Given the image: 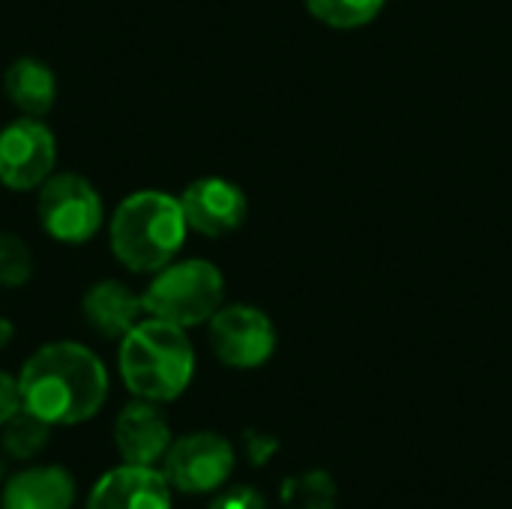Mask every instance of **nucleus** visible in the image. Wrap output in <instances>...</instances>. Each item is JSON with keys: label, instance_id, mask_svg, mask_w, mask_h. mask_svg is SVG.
Listing matches in <instances>:
<instances>
[{"label": "nucleus", "instance_id": "nucleus-10", "mask_svg": "<svg viewBox=\"0 0 512 509\" xmlns=\"http://www.w3.org/2000/svg\"><path fill=\"white\" fill-rule=\"evenodd\" d=\"M174 444L168 417L156 402L132 399L114 420V447L126 465L156 468Z\"/></svg>", "mask_w": 512, "mask_h": 509}, {"label": "nucleus", "instance_id": "nucleus-11", "mask_svg": "<svg viewBox=\"0 0 512 509\" xmlns=\"http://www.w3.org/2000/svg\"><path fill=\"white\" fill-rule=\"evenodd\" d=\"M84 509H171V483L159 468L123 462L99 477Z\"/></svg>", "mask_w": 512, "mask_h": 509}, {"label": "nucleus", "instance_id": "nucleus-20", "mask_svg": "<svg viewBox=\"0 0 512 509\" xmlns=\"http://www.w3.org/2000/svg\"><path fill=\"white\" fill-rule=\"evenodd\" d=\"M21 390H18V378H12L9 372L0 369V429L21 411Z\"/></svg>", "mask_w": 512, "mask_h": 509}, {"label": "nucleus", "instance_id": "nucleus-9", "mask_svg": "<svg viewBox=\"0 0 512 509\" xmlns=\"http://www.w3.org/2000/svg\"><path fill=\"white\" fill-rule=\"evenodd\" d=\"M177 198L189 231L201 237H228L237 228H243L249 216L246 192L225 177H198Z\"/></svg>", "mask_w": 512, "mask_h": 509}, {"label": "nucleus", "instance_id": "nucleus-21", "mask_svg": "<svg viewBox=\"0 0 512 509\" xmlns=\"http://www.w3.org/2000/svg\"><path fill=\"white\" fill-rule=\"evenodd\" d=\"M243 441H246V456H249L252 465H264V462H267L270 456H276V450H279L276 438L261 435V432H246Z\"/></svg>", "mask_w": 512, "mask_h": 509}, {"label": "nucleus", "instance_id": "nucleus-4", "mask_svg": "<svg viewBox=\"0 0 512 509\" xmlns=\"http://www.w3.org/2000/svg\"><path fill=\"white\" fill-rule=\"evenodd\" d=\"M141 300L147 318H159L189 330L207 324L225 303V276L207 258L171 261L168 267L153 273Z\"/></svg>", "mask_w": 512, "mask_h": 509}, {"label": "nucleus", "instance_id": "nucleus-12", "mask_svg": "<svg viewBox=\"0 0 512 509\" xmlns=\"http://www.w3.org/2000/svg\"><path fill=\"white\" fill-rule=\"evenodd\" d=\"M81 315L93 333L102 339H123L144 315V300L117 279H102L87 288L81 300Z\"/></svg>", "mask_w": 512, "mask_h": 509}, {"label": "nucleus", "instance_id": "nucleus-7", "mask_svg": "<svg viewBox=\"0 0 512 509\" xmlns=\"http://www.w3.org/2000/svg\"><path fill=\"white\" fill-rule=\"evenodd\" d=\"M234 471V447L216 432H192L177 438L165 459L162 474L171 489L183 495H210L225 486Z\"/></svg>", "mask_w": 512, "mask_h": 509}, {"label": "nucleus", "instance_id": "nucleus-1", "mask_svg": "<svg viewBox=\"0 0 512 509\" xmlns=\"http://www.w3.org/2000/svg\"><path fill=\"white\" fill-rule=\"evenodd\" d=\"M21 405L51 429L96 417L108 399L105 363L81 342L36 348L18 375Z\"/></svg>", "mask_w": 512, "mask_h": 509}, {"label": "nucleus", "instance_id": "nucleus-17", "mask_svg": "<svg viewBox=\"0 0 512 509\" xmlns=\"http://www.w3.org/2000/svg\"><path fill=\"white\" fill-rule=\"evenodd\" d=\"M285 509H336V483L327 471H306L282 483Z\"/></svg>", "mask_w": 512, "mask_h": 509}, {"label": "nucleus", "instance_id": "nucleus-15", "mask_svg": "<svg viewBox=\"0 0 512 509\" xmlns=\"http://www.w3.org/2000/svg\"><path fill=\"white\" fill-rule=\"evenodd\" d=\"M303 6L330 30H360L384 12L387 0H303Z\"/></svg>", "mask_w": 512, "mask_h": 509}, {"label": "nucleus", "instance_id": "nucleus-13", "mask_svg": "<svg viewBox=\"0 0 512 509\" xmlns=\"http://www.w3.org/2000/svg\"><path fill=\"white\" fill-rule=\"evenodd\" d=\"M75 480L60 465H33L3 486L0 509H72Z\"/></svg>", "mask_w": 512, "mask_h": 509}, {"label": "nucleus", "instance_id": "nucleus-19", "mask_svg": "<svg viewBox=\"0 0 512 509\" xmlns=\"http://www.w3.org/2000/svg\"><path fill=\"white\" fill-rule=\"evenodd\" d=\"M207 509H267V501L252 486H234V489H225L222 495H216Z\"/></svg>", "mask_w": 512, "mask_h": 509}, {"label": "nucleus", "instance_id": "nucleus-22", "mask_svg": "<svg viewBox=\"0 0 512 509\" xmlns=\"http://www.w3.org/2000/svg\"><path fill=\"white\" fill-rule=\"evenodd\" d=\"M12 336H15V327H12V321H6V318H0V351L12 342Z\"/></svg>", "mask_w": 512, "mask_h": 509}, {"label": "nucleus", "instance_id": "nucleus-23", "mask_svg": "<svg viewBox=\"0 0 512 509\" xmlns=\"http://www.w3.org/2000/svg\"><path fill=\"white\" fill-rule=\"evenodd\" d=\"M3 474H6V465H3V459H0V480H3Z\"/></svg>", "mask_w": 512, "mask_h": 509}, {"label": "nucleus", "instance_id": "nucleus-3", "mask_svg": "<svg viewBox=\"0 0 512 509\" xmlns=\"http://www.w3.org/2000/svg\"><path fill=\"white\" fill-rule=\"evenodd\" d=\"M195 375V348L183 327L141 318L120 339V378L135 399L156 405L186 393Z\"/></svg>", "mask_w": 512, "mask_h": 509}, {"label": "nucleus", "instance_id": "nucleus-2", "mask_svg": "<svg viewBox=\"0 0 512 509\" xmlns=\"http://www.w3.org/2000/svg\"><path fill=\"white\" fill-rule=\"evenodd\" d=\"M186 234L189 225L180 198L159 189H141L126 195L108 222L114 258L126 270L150 276L177 261Z\"/></svg>", "mask_w": 512, "mask_h": 509}, {"label": "nucleus", "instance_id": "nucleus-8", "mask_svg": "<svg viewBox=\"0 0 512 509\" xmlns=\"http://www.w3.org/2000/svg\"><path fill=\"white\" fill-rule=\"evenodd\" d=\"M57 165L54 132L39 117H18L0 129V183L15 192L39 189Z\"/></svg>", "mask_w": 512, "mask_h": 509}, {"label": "nucleus", "instance_id": "nucleus-16", "mask_svg": "<svg viewBox=\"0 0 512 509\" xmlns=\"http://www.w3.org/2000/svg\"><path fill=\"white\" fill-rule=\"evenodd\" d=\"M48 438H51V426L42 423L39 417H33L30 411H18L6 426H3V435H0V447L9 459H18V462H30L36 459L45 447H48Z\"/></svg>", "mask_w": 512, "mask_h": 509}, {"label": "nucleus", "instance_id": "nucleus-18", "mask_svg": "<svg viewBox=\"0 0 512 509\" xmlns=\"http://www.w3.org/2000/svg\"><path fill=\"white\" fill-rule=\"evenodd\" d=\"M33 276V252L30 246L12 234L0 231V288H21Z\"/></svg>", "mask_w": 512, "mask_h": 509}, {"label": "nucleus", "instance_id": "nucleus-6", "mask_svg": "<svg viewBox=\"0 0 512 509\" xmlns=\"http://www.w3.org/2000/svg\"><path fill=\"white\" fill-rule=\"evenodd\" d=\"M207 339L222 366L258 369L276 351V324L258 306L222 303L207 321Z\"/></svg>", "mask_w": 512, "mask_h": 509}, {"label": "nucleus", "instance_id": "nucleus-5", "mask_svg": "<svg viewBox=\"0 0 512 509\" xmlns=\"http://www.w3.org/2000/svg\"><path fill=\"white\" fill-rule=\"evenodd\" d=\"M36 216L51 240L81 246L102 228L105 207L87 177L60 171L36 189Z\"/></svg>", "mask_w": 512, "mask_h": 509}, {"label": "nucleus", "instance_id": "nucleus-14", "mask_svg": "<svg viewBox=\"0 0 512 509\" xmlns=\"http://www.w3.org/2000/svg\"><path fill=\"white\" fill-rule=\"evenodd\" d=\"M3 90L24 117H42L54 108L57 78L48 63L36 57H18L3 75Z\"/></svg>", "mask_w": 512, "mask_h": 509}]
</instances>
